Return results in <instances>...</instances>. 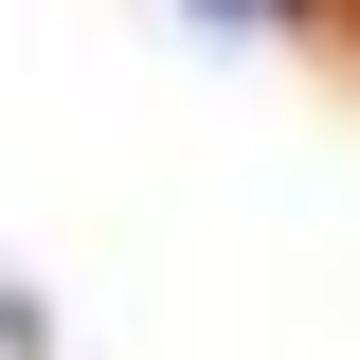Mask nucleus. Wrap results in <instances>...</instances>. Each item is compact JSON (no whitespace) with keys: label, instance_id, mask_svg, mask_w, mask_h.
<instances>
[{"label":"nucleus","instance_id":"f257e3e1","mask_svg":"<svg viewBox=\"0 0 360 360\" xmlns=\"http://www.w3.org/2000/svg\"><path fill=\"white\" fill-rule=\"evenodd\" d=\"M198 18H307V0H198Z\"/></svg>","mask_w":360,"mask_h":360}]
</instances>
